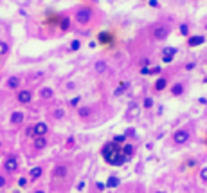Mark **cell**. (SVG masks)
I'll list each match as a JSON object with an SVG mask.
<instances>
[{"instance_id":"obj_8","label":"cell","mask_w":207,"mask_h":193,"mask_svg":"<svg viewBox=\"0 0 207 193\" xmlns=\"http://www.w3.org/2000/svg\"><path fill=\"white\" fill-rule=\"evenodd\" d=\"M33 144H34V150H45L49 143H47V137L45 135H36Z\"/></svg>"},{"instance_id":"obj_41","label":"cell","mask_w":207,"mask_h":193,"mask_svg":"<svg viewBox=\"0 0 207 193\" xmlns=\"http://www.w3.org/2000/svg\"><path fill=\"white\" fill-rule=\"evenodd\" d=\"M4 186H5V177L0 175V188H4Z\"/></svg>"},{"instance_id":"obj_38","label":"cell","mask_w":207,"mask_h":193,"mask_svg":"<svg viewBox=\"0 0 207 193\" xmlns=\"http://www.w3.org/2000/svg\"><path fill=\"white\" fill-rule=\"evenodd\" d=\"M187 166H189V168L196 166V161H195V159H189V161H187Z\"/></svg>"},{"instance_id":"obj_26","label":"cell","mask_w":207,"mask_h":193,"mask_svg":"<svg viewBox=\"0 0 207 193\" xmlns=\"http://www.w3.org/2000/svg\"><path fill=\"white\" fill-rule=\"evenodd\" d=\"M7 51H9V45H7L5 42H0V56L7 54Z\"/></svg>"},{"instance_id":"obj_1","label":"cell","mask_w":207,"mask_h":193,"mask_svg":"<svg viewBox=\"0 0 207 193\" xmlns=\"http://www.w3.org/2000/svg\"><path fill=\"white\" fill-rule=\"evenodd\" d=\"M170 35H171V29H170V25H166V24H155L151 27V38L155 42H162V40L168 38Z\"/></svg>"},{"instance_id":"obj_7","label":"cell","mask_w":207,"mask_h":193,"mask_svg":"<svg viewBox=\"0 0 207 193\" xmlns=\"http://www.w3.org/2000/svg\"><path fill=\"white\" fill-rule=\"evenodd\" d=\"M33 132H34V137H36V135H47V132H49V126H47V123H43V121H38L36 125L33 126Z\"/></svg>"},{"instance_id":"obj_45","label":"cell","mask_w":207,"mask_h":193,"mask_svg":"<svg viewBox=\"0 0 207 193\" xmlns=\"http://www.w3.org/2000/svg\"><path fill=\"white\" fill-rule=\"evenodd\" d=\"M155 193H166V191H162V190H159V191H155Z\"/></svg>"},{"instance_id":"obj_28","label":"cell","mask_w":207,"mask_h":193,"mask_svg":"<svg viewBox=\"0 0 207 193\" xmlns=\"http://www.w3.org/2000/svg\"><path fill=\"white\" fill-rule=\"evenodd\" d=\"M27 182H29V179H27V177H20V179H18V186H20V188H25V186H27Z\"/></svg>"},{"instance_id":"obj_4","label":"cell","mask_w":207,"mask_h":193,"mask_svg":"<svg viewBox=\"0 0 207 193\" xmlns=\"http://www.w3.org/2000/svg\"><path fill=\"white\" fill-rule=\"evenodd\" d=\"M4 170H5L7 173H15V172L18 170V159H16L15 155H9V157L4 161Z\"/></svg>"},{"instance_id":"obj_16","label":"cell","mask_w":207,"mask_h":193,"mask_svg":"<svg viewBox=\"0 0 207 193\" xmlns=\"http://www.w3.org/2000/svg\"><path fill=\"white\" fill-rule=\"evenodd\" d=\"M20 81H22V79H20L18 76H11L9 79H7V89H18Z\"/></svg>"},{"instance_id":"obj_43","label":"cell","mask_w":207,"mask_h":193,"mask_svg":"<svg viewBox=\"0 0 207 193\" xmlns=\"http://www.w3.org/2000/svg\"><path fill=\"white\" fill-rule=\"evenodd\" d=\"M148 63H150V60H148V58L141 60V65H142V67H144V65H148Z\"/></svg>"},{"instance_id":"obj_13","label":"cell","mask_w":207,"mask_h":193,"mask_svg":"<svg viewBox=\"0 0 207 193\" xmlns=\"http://www.w3.org/2000/svg\"><path fill=\"white\" fill-rule=\"evenodd\" d=\"M204 42H205V38H204V36H189L187 45H189V47H195V45H202Z\"/></svg>"},{"instance_id":"obj_17","label":"cell","mask_w":207,"mask_h":193,"mask_svg":"<svg viewBox=\"0 0 207 193\" xmlns=\"http://www.w3.org/2000/svg\"><path fill=\"white\" fill-rule=\"evenodd\" d=\"M119 184H121V179H119V177H115V175L108 177V180H106V188H117Z\"/></svg>"},{"instance_id":"obj_14","label":"cell","mask_w":207,"mask_h":193,"mask_svg":"<svg viewBox=\"0 0 207 193\" xmlns=\"http://www.w3.org/2000/svg\"><path fill=\"white\" fill-rule=\"evenodd\" d=\"M23 119H25L23 112H13V114H11V119H9V121H11L13 125H20V123H22Z\"/></svg>"},{"instance_id":"obj_35","label":"cell","mask_w":207,"mask_h":193,"mask_svg":"<svg viewBox=\"0 0 207 193\" xmlns=\"http://www.w3.org/2000/svg\"><path fill=\"white\" fill-rule=\"evenodd\" d=\"M148 5H151V7H159V0H148Z\"/></svg>"},{"instance_id":"obj_36","label":"cell","mask_w":207,"mask_h":193,"mask_svg":"<svg viewBox=\"0 0 207 193\" xmlns=\"http://www.w3.org/2000/svg\"><path fill=\"white\" fill-rule=\"evenodd\" d=\"M124 135H126V137H130V135H135V130H133V128H128V130L124 132Z\"/></svg>"},{"instance_id":"obj_37","label":"cell","mask_w":207,"mask_h":193,"mask_svg":"<svg viewBox=\"0 0 207 193\" xmlns=\"http://www.w3.org/2000/svg\"><path fill=\"white\" fill-rule=\"evenodd\" d=\"M25 134H27V137H34V132H33V126H29Z\"/></svg>"},{"instance_id":"obj_25","label":"cell","mask_w":207,"mask_h":193,"mask_svg":"<svg viewBox=\"0 0 207 193\" xmlns=\"http://www.w3.org/2000/svg\"><path fill=\"white\" fill-rule=\"evenodd\" d=\"M153 105H155V103H153V97H144V101H142V107H144V108H153Z\"/></svg>"},{"instance_id":"obj_30","label":"cell","mask_w":207,"mask_h":193,"mask_svg":"<svg viewBox=\"0 0 207 193\" xmlns=\"http://www.w3.org/2000/svg\"><path fill=\"white\" fill-rule=\"evenodd\" d=\"M162 72V67L160 65H155L153 69H150V74H160Z\"/></svg>"},{"instance_id":"obj_20","label":"cell","mask_w":207,"mask_h":193,"mask_svg":"<svg viewBox=\"0 0 207 193\" xmlns=\"http://www.w3.org/2000/svg\"><path fill=\"white\" fill-rule=\"evenodd\" d=\"M97 38H99V42H101V43H110V42H112V35H110L108 31H103V33H99V36H97Z\"/></svg>"},{"instance_id":"obj_15","label":"cell","mask_w":207,"mask_h":193,"mask_svg":"<svg viewBox=\"0 0 207 193\" xmlns=\"http://www.w3.org/2000/svg\"><path fill=\"white\" fill-rule=\"evenodd\" d=\"M95 72L97 74H103V72H106V69H108V65H106V61H103V60H99V61H95Z\"/></svg>"},{"instance_id":"obj_2","label":"cell","mask_w":207,"mask_h":193,"mask_svg":"<svg viewBox=\"0 0 207 193\" xmlns=\"http://www.w3.org/2000/svg\"><path fill=\"white\" fill-rule=\"evenodd\" d=\"M92 16H94V13H92L90 7H81V9L76 11V22H77L79 25H87V24L92 20Z\"/></svg>"},{"instance_id":"obj_18","label":"cell","mask_w":207,"mask_h":193,"mask_svg":"<svg viewBox=\"0 0 207 193\" xmlns=\"http://www.w3.org/2000/svg\"><path fill=\"white\" fill-rule=\"evenodd\" d=\"M171 94H173V96H180V94H184V85H182V83H175V85L171 87Z\"/></svg>"},{"instance_id":"obj_40","label":"cell","mask_w":207,"mask_h":193,"mask_svg":"<svg viewBox=\"0 0 207 193\" xmlns=\"http://www.w3.org/2000/svg\"><path fill=\"white\" fill-rule=\"evenodd\" d=\"M141 74H150V69H148V67H146V65H144V67H142V69H141Z\"/></svg>"},{"instance_id":"obj_6","label":"cell","mask_w":207,"mask_h":193,"mask_svg":"<svg viewBox=\"0 0 207 193\" xmlns=\"http://www.w3.org/2000/svg\"><path fill=\"white\" fill-rule=\"evenodd\" d=\"M16 99H18V103H22V105H27V103L33 101V92L27 90V89H23V90H20L18 94H16Z\"/></svg>"},{"instance_id":"obj_32","label":"cell","mask_w":207,"mask_h":193,"mask_svg":"<svg viewBox=\"0 0 207 193\" xmlns=\"http://www.w3.org/2000/svg\"><path fill=\"white\" fill-rule=\"evenodd\" d=\"M200 179H202L204 182H207V166H205V168H202V172H200Z\"/></svg>"},{"instance_id":"obj_33","label":"cell","mask_w":207,"mask_h":193,"mask_svg":"<svg viewBox=\"0 0 207 193\" xmlns=\"http://www.w3.org/2000/svg\"><path fill=\"white\" fill-rule=\"evenodd\" d=\"M164 54H177V49L175 47H166L164 49Z\"/></svg>"},{"instance_id":"obj_39","label":"cell","mask_w":207,"mask_h":193,"mask_svg":"<svg viewBox=\"0 0 207 193\" xmlns=\"http://www.w3.org/2000/svg\"><path fill=\"white\" fill-rule=\"evenodd\" d=\"M193 69H195V63H193V61H189L187 65H186V71H193Z\"/></svg>"},{"instance_id":"obj_47","label":"cell","mask_w":207,"mask_h":193,"mask_svg":"<svg viewBox=\"0 0 207 193\" xmlns=\"http://www.w3.org/2000/svg\"><path fill=\"white\" fill-rule=\"evenodd\" d=\"M13 193H20V191H13Z\"/></svg>"},{"instance_id":"obj_3","label":"cell","mask_w":207,"mask_h":193,"mask_svg":"<svg viewBox=\"0 0 207 193\" xmlns=\"http://www.w3.org/2000/svg\"><path fill=\"white\" fill-rule=\"evenodd\" d=\"M189 139H191V132L186 130V128H180L173 134V143L175 144H186Z\"/></svg>"},{"instance_id":"obj_9","label":"cell","mask_w":207,"mask_h":193,"mask_svg":"<svg viewBox=\"0 0 207 193\" xmlns=\"http://www.w3.org/2000/svg\"><path fill=\"white\" fill-rule=\"evenodd\" d=\"M121 154L124 155V157H128V159H130V157L135 154V146H133V144H130V143H124V144L121 146Z\"/></svg>"},{"instance_id":"obj_44","label":"cell","mask_w":207,"mask_h":193,"mask_svg":"<svg viewBox=\"0 0 207 193\" xmlns=\"http://www.w3.org/2000/svg\"><path fill=\"white\" fill-rule=\"evenodd\" d=\"M34 193H45V191H43V190H36Z\"/></svg>"},{"instance_id":"obj_27","label":"cell","mask_w":207,"mask_h":193,"mask_svg":"<svg viewBox=\"0 0 207 193\" xmlns=\"http://www.w3.org/2000/svg\"><path fill=\"white\" fill-rule=\"evenodd\" d=\"M70 49H72V51L81 49V42H79V40H72V42H70Z\"/></svg>"},{"instance_id":"obj_10","label":"cell","mask_w":207,"mask_h":193,"mask_svg":"<svg viewBox=\"0 0 207 193\" xmlns=\"http://www.w3.org/2000/svg\"><path fill=\"white\" fill-rule=\"evenodd\" d=\"M92 107H79L77 108V116L81 117V119H88V117L92 116Z\"/></svg>"},{"instance_id":"obj_42","label":"cell","mask_w":207,"mask_h":193,"mask_svg":"<svg viewBox=\"0 0 207 193\" xmlns=\"http://www.w3.org/2000/svg\"><path fill=\"white\" fill-rule=\"evenodd\" d=\"M77 103H79V97H74V99H70V105H72V107H76Z\"/></svg>"},{"instance_id":"obj_46","label":"cell","mask_w":207,"mask_h":193,"mask_svg":"<svg viewBox=\"0 0 207 193\" xmlns=\"http://www.w3.org/2000/svg\"><path fill=\"white\" fill-rule=\"evenodd\" d=\"M0 148H2V141H0Z\"/></svg>"},{"instance_id":"obj_29","label":"cell","mask_w":207,"mask_h":193,"mask_svg":"<svg viewBox=\"0 0 207 193\" xmlns=\"http://www.w3.org/2000/svg\"><path fill=\"white\" fill-rule=\"evenodd\" d=\"M180 33H182L184 36H189V27H187V24H182V25H180Z\"/></svg>"},{"instance_id":"obj_21","label":"cell","mask_w":207,"mask_h":193,"mask_svg":"<svg viewBox=\"0 0 207 193\" xmlns=\"http://www.w3.org/2000/svg\"><path fill=\"white\" fill-rule=\"evenodd\" d=\"M128 87H130V83H128V81H123V83H121V85H119V87L115 89L113 96H121V94H123V92H124V90H126Z\"/></svg>"},{"instance_id":"obj_12","label":"cell","mask_w":207,"mask_h":193,"mask_svg":"<svg viewBox=\"0 0 207 193\" xmlns=\"http://www.w3.org/2000/svg\"><path fill=\"white\" fill-rule=\"evenodd\" d=\"M168 87V78H159L155 81V92H162Z\"/></svg>"},{"instance_id":"obj_11","label":"cell","mask_w":207,"mask_h":193,"mask_svg":"<svg viewBox=\"0 0 207 193\" xmlns=\"http://www.w3.org/2000/svg\"><path fill=\"white\" fill-rule=\"evenodd\" d=\"M43 173V168L41 166H34V168H31V172H29V179L31 180H38L40 177Z\"/></svg>"},{"instance_id":"obj_23","label":"cell","mask_w":207,"mask_h":193,"mask_svg":"<svg viewBox=\"0 0 207 193\" xmlns=\"http://www.w3.org/2000/svg\"><path fill=\"white\" fill-rule=\"evenodd\" d=\"M115 144H124L126 143V135L124 134H121V135H113V139H112Z\"/></svg>"},{"instance_id":"obj_34","label":"cell","mask_w":207,"mask_h":193,"mask_svg":"<svg viewBox=\"0 0 207 193\" xmlns=\"http://www.w3.org/2000/svg\"><path fill=\"white\" fill-rule=\"evenodd\" d=\"M85 186H87V184H85V180H81V182H77V184H76L77 191H83V190H85Z\"/></svg>"},{"instance_id":"obj_22","label":"cell","mask_w":207,"mask_h":193,"mask_svg":"<svg viewBox=\"0 0 207 193\" xmlns=\"http://www.w3.org/2000/svg\"><path fill=\"white\" fill-rule=\"evenodd\" d=\"M59 27H61V31H69L70 29V18L69 16H63L61 22H59Z\"/></svg>"},{"instance_id":"obj_5","label":"cell","mask_w":207,"mask_h":193,"mask_svg":"<svg viewBox=\"0 0 207 193\" xmlns=\"http://www.w3.org/2000/svg\"><path fill=\"white\" fill-rule=\"evenodd\" d=\"M69 175V166L67 164H56L52 170V177L54 179H65Z\"/></svg>"},{"instance_id":"obj_31","label":"cell","mask_w":207,"mask_h":193,"mask_svg":"<svg viewBox=\"0 0 207 193\" xmlns=\"http://www.w3.org/2000/svg\"><path fill=\"white\" fill-rule=\"evenodd\" d=\"M173 61V54H164L162 56V63H171Z\"/></svg>"},{"instance_id":"obj_24","label":"cell","mask_w":207,"mask_h":193,"mask_svg":"<svg viewBox=\"0 0 207 193\" xmlns=\"http://www.w3.org/2000/svg\"><path fill=\"white\" fill-rule=\"evenodd\" d=\"M52 117H54V119H63V117H65V110H63V108H56V110L52 112Z\"/></svg>"},{"instance_id":"obj_19","label":"cell","mask_w":207,"mask_h":193,"mask_svg":"<svg viewBox=\"0 0 207 193\" xmlns=\"http://www.w3.org/2000/svg\"><path fill=\"white\" fill-rule=\"evenodd\" d=\"M40 96L43 97V99H51V97L54 96V90L49 89V87H43V89L40 90Z\"/></svg>"}]
</instances>
